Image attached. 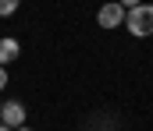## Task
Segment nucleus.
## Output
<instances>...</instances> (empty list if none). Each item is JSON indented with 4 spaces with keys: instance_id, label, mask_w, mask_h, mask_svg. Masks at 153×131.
<instances>
[{
    "instance_id": "obj_1",
    "label": "nucleus",
    "mask_w": 153,
    "mask_h": 131,
    "mask_svg": "<svg viewBox=\"0 0 153 131\" xmlns=\"http://www.w3.org/2000/svg\"><path fill=\"white\" fill-rule=\"evenodd\" d=\"M125 25H128V32H132L135 39L153 36V4H139V7H132L128 18H125Z\"/></svg>"
},
{
    "instance_id": "obj_2",
    "label": "nucleus",
    "mask_w": 153,
    "mask_h": 131,
    "mask_svg": "<svg viewBox=\"0 0 153 131\" xmlns=\"http://www.w3.org/2000/svg\"><path fill=\"white\" fill-rule=\"evenodd\" d=\"M0 124H4V128H11V131L25 128V106H22L18 99L4 103V106H0Z\"/></svg>"
},
{
    "instance_id": "obj_3",
    "label": "nucleus",
    "mask_w": 153,
    "mask_h": 131,
    "mask_svg": "<svg viewBox=\"0 0 153 131\" xmlns=\"http://www.w3.org/2000/svg\"><path fill=\"white\" fill-rule=\"evenodd\" d=\"M125 18H128V11H125L117 0H114V4H103V7L96 11V21H100V29H117Z\"/></svg>"
},
{
    "instance_id": "obj_4",
    "label": "nucleus",
    "mask_w": 153,
    "mask_h": 131,
    "mask_svg": "<svg viewBox=\"0 0 153 131\" xmlns=\"http://www.w3.org/2000/svg\"><path fill=\"white\" fill-rule=\"evenodd\" d=\"M18 53H22V46H18V39L4 36V39H0V67H4V64H11V60H18Z\"/></svg>"
},
{
    "instance_id": "obj_5",
    "label": "nucleus",
    "mask_w": 153,
    "mask_h": 131,
    "mask_svg": "<svg viewBox=\"0 0 153 131\" xmlns=\"http://www.w3.org/2000/svg\"><path fill=\"white\" fill-rule=\"evenodd\" d=\"M18 4H22V0H0V18H11V14L18 11Z\"/></svg>"
},
{
    "instance_id": "obj_6",
    "label": "nucleus",
    "mask_w": 153,
    "mask_h": 131,
    "mask_svg": "<svg viewBox=\"0 0 153 131\" xmlns=\"http://www.w3.org/2000/svg\"><path fill=\"white\" fill-rule=\"evenodd\" d=\"M117 4H121V7H125V11H132V7H139V4H143V0H117Z\"/></svg>"
},
{
    "instance_id": "obj_7",
    "label": "nucleus",
    "mask_w": 153,
    "mask_h": 131,
    "mask_svg": "<svg viewBox=\"0 0 153 131\" xmlns=\"http://www.w3.org/2000/svg\"><path fill=\"white\" fill-rule=\"evenodd\" d=\"M7 89V67H0V92Z\"/></svg>"
},
{
    "instance_id": "obj_8",
    "label": "nucleus",
    "mask_w": 153,
    "mask_h": 131,
    "mask_svg": "<svg viewBox=\"0 0 153 131\" xmlns=\"http://www.w3.org/2000/svg\"><path fill=\"white\" fill-rule=\"evenodd\" d=\"M0 131H11V128H4V124H0Z\"/></svg>"
},
{
    "instance_id": "obj_9",
    "label": "nucleus",
    "mask_w": 153,
    "mask_h": 131,
    "mask_svg": "<svg viewBox=\"0 0 153 131\" xmlns=\"http://www.w3.org/2000/svg\"><path fill=\"white\" fill-rule=\"evenodd\" d=\"M18 131H32V128H18Z\"/></svg>"
}]
</instances>
